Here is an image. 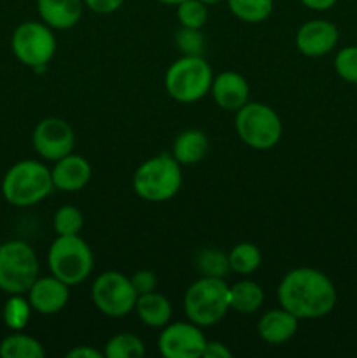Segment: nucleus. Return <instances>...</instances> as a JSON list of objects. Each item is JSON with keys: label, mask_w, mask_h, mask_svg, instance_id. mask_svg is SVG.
<instances>
[{"label": "nucleus", "mask_w": 357, "mask_h": 358, "mask_svg": "<svg viewBox=\"0 0 357 358\" xmlns=\"http://www.w3.org/2000/svg\"><path fill=\"white\" fill-rule=\"evenodd\" d=\"M279 303L298 320H315L331 313L338 301L335 283L314 268H296L280 282Z\"/></svg>", "instance_id": "1"}, {"label": "nucleus", "mask_w": 357, "mask_h": 358, "mask_svg": "<svg viewBox=\"0 0 357 358\" xmlns=\"http://www.w3.org/2000/svg\"><path fill=\"white\" fill-rule=\"evenodd\" d=\"M51 170L35 159L18 161L7 170L2 180V194L7 203L27 208L41 203L52 191Z\"/></svg>", "instance_id": "2"}, {"label": "nucleus", "mask_w": 357, "mask_h": 358, "mask_svg": "<svg viewBox=\"0 0 357 358\" xmlns=\"http://www.w3.org/2000/svg\"><path fill=\"white\" fill-rule=\"evenodd\" d=\"M182 185L181 163L170 154H160L144 161L133 175V191L150 203L168 201Z\"/></svg>", "instance_id": "3"}, {"label": "nucleus", "mask_w": 357, "mask_h": 358, "mask_svg": "<svg viewBox=\"0 0 357 358\" xmlns=\"http://www.w3.org/2000/svg\"><path fill=\"white\" fill-rule=\"evenodd\" d=\"M230 310V287L223 278L203 276L189 287L184 296L186 317L198 327L216 325Z\"/></svg>", "instance_id": "4"}, {"label": "nucleus", "mask_w": 357, "mask_h": 358, "mask_svg": "<svg viewBox=\"0 0 357 358\" xmlns=\"http://www.w3.org/2000/svg\"><path fill=\"white\" fill-rule=\"evenodd\" d=\"M214 73L202 56H182L168 66L164 87L174 100L192 103L205 96L212 86Z\"/></svg>", "instance_id": "5"}, {"label": "nucleus", "mask_w": 357, "mask_h": 358, "mask_svg": "<svg viewBox=\"0 0 357 358\" xmlns=\"http://www.w3.org/2000/svg\"><path fill=\"white\" fill-rule=\"evenodd\" d=\"M93 252L79 234L58 236L49 247V271L69 287L84 282L93 271Z\"/></svg>", "instance_id": "6"}, {"label": "nucleus", "mask_w": 357, "mask_h": 358, "mask_svg": "<svg viewBox=\"0 0 357 358\" xmlns=\"http://www.w3.org/2000/svg\"><path fill=\"white\" fill-rule=\"evenodd\" d=\"M38 278V261L34 248L20 240L0 245V290L9 296L27 294Z\"/></svg>", "instance_id": "7"}, {"label": "nucleus", "mask_w": 357, "mask_h": 358, "mask_svg": "<svg viewBox=\"0 0 357 358\" xmlns=\"http://www.w3.org/2000/svg\"><path fill=\"white\" fill-rule=\"evenodd\" d=\"M241 142L255 150L272 149L282 136V121L272 107L258 101H247L237 110L234 121Z\"/></svg>", "instance_id": "8"}, {"label": "nucleus", "mask_w": 357, "mask_h": 358, "mask_svg": "<svg viewBox=\"0 0 357 358\" xmlns=\"http://www.w3.org/2000/svg\"><path fill=\"white\" fill-rule=\"evenodd\" d=\"M10 49L23 65L41 72L55 56L56 38L44 21H24L14 30Z\"/></svg>", "instance_id": "9"}, {"label": "nucleus", "mask_w": 357, "mask_h": 358, "mask_svg": "<svg viewBox=\"0 0 357 358\" xmlns=\"http://www.w3.org/2000/svg\"><path fill=\"white\" fill-rule=\"evenodd\" d=\"M91 297L98 311L111 318H122L135 310L139 294L125 275L118 271H105L94 280Z\"/></svg>", "instance_id": "10"}, {"label": "nucleus", "mask_w": 357, "mask_h": 358, "mask_svg": "<svg viewBox=\"0 0 357 358\" xmlns=\"http://www.w3.org/2000/svg\"><path fill=\"white\" fill-rule=\"evenodd\" d=\"M35 152L48 161H58L72 154L76 135L72 126L59 117H46L35 126L31 135Z\"/></svg>", "instance_id": "11"}, {"label": "nucleus", "mask_w": 357, "mask_h": 358, "mask_svg": "<svg viewBox=\"0 0 357 358\" xmlns=\"http://www.w3.org/2000/svg\"><path fill=\"white\" fill-rule=\"evenodd\" d=\"M205 346V336L192 322L168 325L158 339V350L167 358H200Z\"/></svg>", "instance_id": "12"}, {"label": "nucleus", "mask_w": 357, "mask_h": 358, "mask_svg": "<svg viewBox=\"0 0 357 358\" xmlns=\"http://www.w3.org/2000/svg\"><path fill=\"white\" fill-rule=\"evenodd\" d=\"M340 41L338 28L326 20H312L300 27L296 34V48L308 58L329 55Z\"/></svg>", "instance_id": "13"}, {"label": "nucleus", "mask_w": 357, "mask_h": 358, "mask_svg": "<svg viewBox=\"0 0 357 358\" xmlns=\"http://www.w3.org/2000/svg\"><path fill=\"white\" fill-rule=\"evenodd\" d=\"M69 285L56 276L37 278L28 290V303L31 310L42 315H55L62 311L69 303Z\"/></svg>", "instance_id": "14"}, {"label": "nucleus", "mask_w": 357, "mask_h": 358, "mask_svg": "<svg viewBox=\"0 0 357 358\" xmlns=\"http://www.w3.org/2000/svg\"><path fill=\"white\" fill-rule=\"evenodd\" d=\"M212 96L220 108L237 112L248 101V83L238 72H223L214 77Z\"/></svg>", "instance_id": "15"}, {"label": "nucleus", "mask_w": 357, "mask_h": 358, "mask_svg": "<svg viewBox=\"0 0 357 358\" xmlns=\"http://www.w3.org/2000/svg\"><path fill=\"white\" fill-rule=\"evenodd\" d=\"M52 185L58 191L76 192L80 191L91 178V164L83 156L69 154L62 159L55 161L51 170Z\"/></svg>", "instance_id": "16"}, {"label": "nucleus", "mask_w": 357, "mask_h": 358, "mask_svg": "<svg viewBox=\"0 0 357 358\" xmlns=\"http://www.w3.org/2000/svg\"><path fill=\"white\" fill-rule=\"evenodd\" d=\"M83 0H37L42 21L55 30H69L83 16Z\"/></svg>", "instance_id": "17"}, {"label": "nucleus", "mask_w": 357, "mask_h": 358, "mask_svg": "<svg viewBox=\"0 0 357 358\" xmlns=\"http://www.w3.org/2000/svg\"><path fill=\"white\" fill-rule=\"evenodd\" d=\"M296 331L298 318L284 308L266 311L258 324V334L268 345H282L289 341L296 334Z\"/></svg>", "instance_id": "18"}, {"label": "nucleus", "mask_w": 357, "mask_h": 358, "mask_svg": "<svg viewBox=\"0 0 357 358\" xmlns=\"http://www.w3.org/2000/svg\"><path fill=\"white\" fill-rule=\"evenodd\" d=\"M209 152V138L200 129H186L175 138L174 157L181 164H196Z\"/></svg>", "instance_id": "19"}, {"label": "nucleus", "mask_w": 357, "mask_h": 358, "mask_svg": "<svg viewBox=\"0 0 357 358\" xmlns=\"http://www.w3.org/2000/svg\"><path fill=\"white\" fill-rule=\"evenodd\" d=\"M135 310L140 320L149 327H164L172 318L170 301L156 292L139 296Z\"/></svg>", "instance_id": "20"}, {"label": "nucleus", "mask_w": 357, "mask_h": 358, "mask_svg": "<svg viewBox=\"0 0 357 358\" xmlns=\"http://www.w3.org/2000/svg\"><path fill=\"white\" fill-rule=\"evenodd\" d=\"M230 296L231 310L238 313H254L262 306V301H265L262 289L251 280H244L230 287Z\"/></svg>", "instance_id": "21"}, {"label": "nucleus", "mask_w": 357, "mask_h": 358, "mask_svg": "<svg viewBox=\"0 0 357 358\" xmlns=\"http://www.w3.org/2000/svg\"><path fill=\"white\" fill-rule=\"evenodd\" d=\"M0 357L2 358H44L46 350L35 338L27 334H10L0 343Z\"/></svg>", "instance_id": "22"}, {"label": "nucleus", "mask_w": 357, "mask_h": 358, "mask_svg": "<svg viewBox=\"0 0 357 358\" xmlns=\"http://www.w3.org/2000/svg\"><path fill=\"white\" fill-rule=\"evenodd\" d=\"M230 10L245 23H262L273 10V0H227Z\"/></svg>", "instance_id": "23"}, {"label": "nucleus", "mask_w": 357, "mask_h": 358, "mask_svg": "<svg viewBox=\"0 0 357 358\" xmlns=\"http://www.w3.org/2000/svg\"><path fill=\"white\" fill-rule=\"evenodd\" d=\"M227 261H230L231 271L238 273V275H251L261 266L262 257L255 245L240 243L230 252Z\"/></svg>", "instance_id": "24"}, {"label": "nucleus", "mask_w": 357, "mask_h": 358, "mask_svg": "<svg viewBox=\"0 0 357 358\" xmlns=\"http://www.w3.org/2000/svg\"><path fill=\"white\" fill-rule=\"evenodd\" d=\"M104 355L108 358H142L146 355V346L136 336L118 334L108 339Z\"/></svg>", "instance_id": "25"}, {"label": "nucleus", "mask_w": 357, "mask_h": 358, "mask_svg": "<svg viewBox=\"0 0 357 358\" xmlns=\"http://www.w3.org/2000/svg\"><path fill=\"white\" fill-rule=\"evenodd\" d=\"M31 315V306L28 299L21 297V294H14L7 299L4 304V324L10 329V331H21L28 325Z\"/></svg>", "instance_id": "26"}, {"label": "nucleus", "mask_w": 357, "mask_h": 358, "mask_svg": "<svg viewBox=\"0 0 357 358\" xmlns=\"http://www.w3.org/2000/svg\"><path fill=\"white\" fill-rule=\"evenodd\" d=\"M177 17L182 27L202 30L209 20L206 3L202 0H184L177 6Z\"/></svg>", "instance_id": "27"}, {"label": "nucleus", "mask_w": 357, "mask_h": 358, "mask_svg": "<svg viewBox=\"0 0 357 358\" xmlns=\"http://www.w3.org/2000/svg\"><path fill=\"white\" fill-rule=\"evenodd\" d=\"M198 269L203 276H214V278H224L231 271L227 255L216 248H206L198 255Z\"/></svg>", "instance_id": "28"}, {"label": "nucleus", "mask_w": 357, "mask_h": 358, "mask_svg": "<svg viewBox=\"0 0 357 358\" xmlns=\"http://www.w3.org/2000/svg\"><path fill=\"white\" fill-rule=\"evenodd\" d=\"M83 213L76 206L65 205L62 208H58V212L55 213V219H52V226L55 231L58 233V236H74V234H79V231L83 229Z\"/></svg>", "instance_id": "29"}, {"label": "nucleus", "mask_w": 357, "mask_h": 358, "mask_svg": "<svg viewBox=\"0 0 357 358\" xmlns=\"http://www.w3.org/2000/svg\"><path fill=\"white\" fill-rule=\"evenodd\" d=\"M335 70L345 83L357 84V45H346L336 52Z\"/></svg>", "instance_id": "30"}, {"label": "nucleus", "mask_w": 357, "mask_h": 358, "mask_svg": "<svg viewBox=\"0 0 357 358\" xmlns=\"http://www.w3.org/2000/svg\"><path fill=\"white\" fill-rule=\"evenodd\" d=\"M175 42L186 56H202L203 48H205L202 31L195 30V28L182 27L175 35Z\"/></svg>", "instance_id": "31"}, {"label": "nucleus", "mask_w": 357, "mask_h": 358, "mask_svg": "<svg viewBox=\"0 0 357 358\" xmlns=\"http://www.w3.org/2000/svg\"><path fill=\"white\" fill-rule=\"evenodd\" d=\"M130 282H132L133 289H135V292L139 294V296L154 292V289H156L158 285L156 275H154L153 271H149V269H140V271H136L135 275L130 278Z\"/></svg>", "instance_id": "32"}, {"label": "nucleus", "mask_w": 357, "mask_h": 358, "mask_svg": "<svg viewBox=\"0 0 357 358\" xmlns=\"http://www.w3.org/2000/svg\"><path fill=\"white\" fill-rule=\"evenodd\" d=\"M88 9L97 14H111L115 13L122 6L125 0H83Z\"/></svg>", "instance_id": "33"}, {"label": "nucleus", "mask_w": 357, "mask_h": 358, "mask_svg": "<svg viewBox=\"0 0 357 358\" xmlns=\"http://www.w3.org/2000/svg\"><path fill=\"white\" fill-rule=\"evenodd\" d=\"M203 358H230L231 350L219 341H206L205 350H203Z\"/></svg>", "instance_id": "34"}, {"label": "nucleus", "mask_w": 357, "mask_h": 358, "mask_svg": "<svg viewBox=\"0 0 357 358\" xmlns=\"http://www.w3.org/2000/svg\"><path fill=\"white\" fill-rule=\"evenodd\" d=\"M66 358H104V352L91 348V346H77V348L66 352Z\"/></svg>", "instance_id": "35"}, {"label": "nucleus", "mask_w": 357, "mask_h": 358, "mask_svg": "<svg viewBox=\"0 0 357 358\" xmlns=\"http://www.w3.org/2000/svg\"><path fill=\"white\" fill-rule=\"evenodd\" d=\"M300 2L312 10H328L331 9L338 0H300Z\"/></svg>", "instance_id": "36"}, {"label": "nucleus", "mask_w": 357, "mask_h": 358, "mask_svg": "<svg viewBox=\"0 0 357 358\" xmlns=\"http://www.w3.org/2000/svg\"><path fill=\"white\" fill-rule=\"evenodd\" d=\"M158 2L167 3V6H178V3L184 2V0H158Z\"/></svg>", "instance_id": "37"}, {"label": "nucleus", "mask_w": 357, "mask_h": 358, "mask_svg": "<svg viewBox=\"0 0 357 358\" xmlns=\"http://www.w3.org/2000/svg\"><path fill=\"white\" fill-rule=\"evenodd\" d=\"M202 2H205L206 6H209V3H217V2H220V0H202Z\"/></svg>", "instance_id": "38"}]
</instances>
